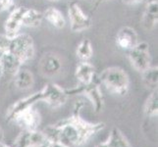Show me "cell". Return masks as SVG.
<instances>
[{
    "instance_id": "cell-1",
    "label": "cell",
    "mask_w": 158,
    "mask_h": 147,
    "mask_svg": "<svg viewBox=\"0 0 158 147\" xmlns=\"http://www.w3.org/2000/svg\"><path fill=\"white\" fill-rule=\"evenodd\" d=\"M83 101L75 104L73 115L48 127L44 134L49 140L59 141L68 147L81 146L105 128L104 123H90L81 116Z\"/></svg>"
},
{
    "instance_id": "cell-2",
    "label": "cell",
    "mask_w": 158,
    "mask_h": 147,
    "mask_svg": "<svg viewBox=\"0 0 158 147\" xmlns=\"http://www.w3.org/2000/svg\"><path fill=\"white\" fill-rule=\"evenodd\" d=\"M100 80L105 88L116 95L127 94L130 86L128 74L122 68L111 67L105 69L100 75Z\"/></svg>"
},
{
    "instance_id": "cell-3",
    "label": "cell",
    "mask_w": 158,
    "mask_h": 147,
    "mask_svg": "<svg viewBox=\"0 0 158 147\" xmlns=\"http://www.w3.org/2000/svg\"><path fill=\"white\" fill-rule=\"evenodd\" d=\"M8 51L25 64L35 56V44L32 37L27 34H19L10 39Z\"/></svg>"
},
{
    "instance_id": "cell-4",
    "label": "cell",
    "mask_w": 158,
    "mask_h": 147,
    "mask_svg": "<svg viewBox=\"0 0 158 147\" xmlns=\"http://www.w3.org/2000/svg\"><path fill=\"white\" fill-rule=\"evenodd\" d=\"M128 57L133 68L139 73L151 66L149 45L144 41L139 42L132 50H130Z\"/></svg>"
},
{
    "instance_id": "cell-5",
    "label": "cell",
    "mask_w": 158,
    "mask_h": 147,
    "mask_svg": "<svg viewBox=\"0 0 158 147\" xmlns=\"http://www.w3.org/2000/svg\"><path fill=\"white\" fill-rule=\"evenodd\" d=\"M41 101H44L52 108H59L67 102L68 92L56 84H47L40 90Z\"/></svg>"
},
{
    "instance_id": "cell-6",
    "label": "cell",
    "mask_w": 158,
    "mask_h": 147,
    "mask_svg": "<svg viewBox=\"0 0 158 147\" xmlns=\"http://www.w3.org/2000/svg\"><path fill=\"white\" fill-rule=\"evenodd\" d=\"M70 27L74 32H81L90 28L91 19L88 14L84 12L80 4L77 2H72L68 10Z\"/></svg>"
},
{
    "instance_id": "cell-7",
    "label": "cell",
    "mask_w": 158,
    "mask_h": 147,
    "mask_svg": "<svg viewBox=\"0 0 158 147\" xmlns=\"http://www.w3.org/2000/svg\"><path fill=\"white\" fill-rule=\"evenodd\" d=\"M48 138L44 133L35 130H23L15 139L14 147H45Z\"/></svg>"
},
{
    "instance_id": "cell-8",
    "label": "cell",
    "mask_w": 158,
    "mask_h": 147,
    "mask_svg": "<svg viewBox=\"0 0 158 147\" xmlns=\"http://www.w3.org/2000/svg\"><path fill=\"white\" fill-rule=\"evenodd\" d=\"M13 122L23 129V130H35L39 128L41 122L40 114L34 109V106L26 109L15 117Z\"/></svg>"
},
{
    "instance_id": "cell-9",
    "label": "cell",
    "mask_w": 158,
    "mask_h": 147,
    "mask_svg": "<svg viewBox=\"0 0 158 147\" xmlns=\"http://www.w3.org/2000/svg\"><path fill=\"white\" fill-rule=\"evenodd\" d=\"M26 8L24 7H18L14 9L12 12L10 13L9 17L5 21L4 24V31L5 35L9 39H13L16 35L20 34V30L23 27L22 23V19H23V15Z\"/></svg>"
},
{
    "instance_id": "cell-10",
    "label": "cell",
    "mask_w": 158,
    "mask_h": 147,
    "mask_svg": "<svg viewBox=\"0 0 158 147\" xmlns=\"http://www.w3.org/2000/svg\"><path fill=\"white\" fill-rule=\"evenodd\" d=\"M139 36L137 31L131 27H123L120 29L116 35L117 46L125 51H130L138 44Z\"/></svg>"
},
{
    "instance_id": "cell-11",
    "label": "cell",
    "mask_w": 158,
    "mask_h": 147,
    "mask_svg": "<svg viewBox=\"0 0 158 147\" xmlns=\"http://www.w3.org/2000/svg\"><path fill=\"white\" fill-rule=\"evenodd\" d=\"M39 101H41L40 91H37L34 94L22 98V99L18 100L17 102H15L14 104L8 109L6 119L8 120V121H13V120L15 119V117L17 115H19L21 112L25 111L26 109H28L30 107H32L35 103H37Z\"/></svg>"
},
{
    "instance_id": "cell-12",
    "label": "cell",
    "mask_w": 158,
    "mask_h": 147,
    "mask_svg": "<svg viewBox=\"0 0 158 147\" xmlns=\"http://www.w3.org/2000/svg\"><path fill=\"white\" fill-rule=\"evenodd\" d=\"M62 68V63L60 59L52 53L44 54L40 60V73L44 77H54L57 74L60 73Z\"/></svg>"
},
{
    "instance_id": "cell-13",
    "label": "cell",
    "mask_w": 158,
    "mask_h": 147,
    "mask_svg": "<svg viewBox=\"0 0 158 147\" xmlns=\"http://www.w3.org/2000/svg\"><path fill=\"white\" fill-rule=\"evenodd\" d=\"M81 92L84 93L86 96V98L90 101L94 112L99 113L102 111L103 105H104L103 95L100 88L96 84H94V81L90 84L83 85V88L81 89Z\"/></svg>"
},
{
    "instance_id": "cell-14",
    "label": "cell",
    "mask_w": 158,
    "mask_h": 147,
    "mask_svg": "<svg viewBox=\"0 0 158 147\" xmlns=\"http://www.w3.org/2000/svg\"><path fill=\"white\" fill-rule=\"evenodd\" d=\"M158 22V1L150 0L146 5L143 15L141 23L143 28L146 30H152L157 26Z\"/></svg>"
},
{
    "instance_id": "cell-15",
    "label": "cell",
    "mask_w": 158,
    "mask_h": 147,
    "mask_svg": "<svg viewBox=\"0 0 158 147\" xmlns=\"http://www.w3.org/2000/svg\"><path fill=\"white\" fill-rule=\"evenodd\" d=\"M75 76L81 84L88 85L94 81L95 69L88 61H81L76 69Z\"/></svg>"
},
{
    "instance_id": "cell-16",
    "label": "cell",
    "mask_w": 158,
    "mask_h": 147,
    "mask_svg": "<svg viewBox=\"0 0 158 147\" xmlns=\"http://www.w3.org/2000/svg\"><path fill=\"white\" fill-rule=\"evenodd\" d=\"M22 65L23 63L9 51L0 54V68L3 73L14 76L21 69Z\"/></svg>"
},
{
    "instance_id": "cell-17",
    "label": "cell",
    "mask_w": 158,
    "mask_h": 147,
    "mask_svg": "<svg viewBox=\"0 0 158 147\" xmlns=\"http://www.w3.org/2000/svg\"><path fill=\"white\" fill-rule=\"evenodd\" d=\"M14 83L16 88L21 90H27L32 88L35 84V77L29 70L20 69L15 75Z\"/></svg>"
},
{
    "instance_id": "cell-18",
    "label": "cell",
    "mask_w": 158,
    "mask_h": 147,
    "mask_svg": "<svg viewBox=\"0 0 158 147\" xmlns=\"http://www.w3.org/2000/svg\"><path fill=\"white\" fill-rule=\"evenodd\" d=\"M42 14H43V19H45L54 28L63 29L65 25H66V21H65L62 12L57 8L49 7Z\"/></svg>"
},
{
    "instance_id": "cell-19",
    "label": "cell",
    "mask_w": 158,
    "mask_h": 147,
    "mask_svg": "<svg viewBox=\"0 0 158 147\" xmlns=\"http://www.w3.org/2000/svg\"><path fill=\"white\" fill-rule=\"evenodd\" d=\"M105 143L107 147H132L128 138L118 128H113L111 129Z\"/></svg>"
},
{
    "instance_id": "cell-20",
    "label": "cell",
    "mask_w": 158,
    "mask_h": 147,
    "mask_svg": "<svg viewBox=\"0 0 158 147\" xmlns=\"http://www.w3.org/2000/svg\"><path fill=\"white\" fill-rule=\"evenodd\" d=\"M43 20V14L36 9H27L25 10L23 19H22V23L23 26L29 27V28H36V27L40 26Z\"/></svg>"
},
{
    "instance_id": "cell-21",
    "label": "cell",
    "mask_w": 158,
    "mask_h": 147,
    "mask_svg": "<svg viewBox=\"0 0 158 147\" xmlns=\"http://www.w3.org/2000/svg\"><path fill=\"white\" fill-rule=\"evenodd\" d=\"M143 113L148 118H155L158 115V93L157 89L152 90L150 95L148 97L144 106Z\"/></svg>"
},
{
    "instance_id": "cell-22",
    "label": "cell",
    "mask_w": 158,
    "mask_h": 147,
    "mask_svg": "<svg viewBox=\"0 0 158 147\" xmlns=\"http://www.w3.org/2000/svg\"><path fill=\"white\" fill-rule=\"evenodd\" d=\"M143 76V83L148 88L151 90L157 89L158 84V68L157 67H149L143 72H141Z\"/></svg>"
},
{
    "instance_id": "cell-23",
    "label": "cell",
    "mask_w": 158,
    "mask_h": 147,
    "mask_svg": "<svg viewBox=\"0 0 158 147\" xmlns=\"http://www.w3.org/2000/svg\"><path fill=\"white\" fill-rule=\"evenodd\" d=\"M76 54H77V57L81 61H89L92 57V54H94L90 40L88 39H81L79 42L77 49H76Z\"/></svg>"
},
{
    "instance_id": "cell-24",
    "label": "cell",
    "mask_w": 158,
    "mask_h": 147,
    "mask_svg": "<svg viewBox=\"0 0 158 147\" xmlns=\"http://www.w3.org/2000/svg\"><path fill=\"white\" fill-rule=\"evenodd\" d=\"M10 39L5 35H0V54L7 52L9 49Z\"/></svg>"
},
{
    "instance_id": "cell-25",
    "label": "cell",
    "mask_w": 158,
    "mask_h": 147,
    "mask_svg": "<svg viewBox=\"0 0 158 147\" xmlns=\"http://www.w3.org/2000/svg\"><path fill=\"white\" fill-rule=\"evenodd\" d=\"M14 5V0H0V12L7 11L12 8Z\"/></svg>"
},
{
    "instance_id": "cell-26",
    "label": "cell",
    "mask_w": 158,
    "mask_h": 147,
    "mask_svg": "<svg viewBox=\"0 0 158 147\" xmlns=\"http://www.w3.org/2000/svg\"><path fill=\"white\" fill-rule=\"evenodd\" d=\"M45 147H68V146H66V145L61 143V142H59V141H54V140L48 139Z\"/></svg>"
},
{
    "instance_id": "cell-27",
    "label": "cell",
    "mask_w": 158,
    "mask_h": 147,
    "mask_svg": "<svg viewBox=\"0 0 158 147\" xmlns=\"http://www.w3.org/2000/svg\"><path fill=\"white\" fill-rule=\"evenodd\" d=\"M144 1L145 0H123V2L128 4V5H137V4L143 3Z\"/></svg>"
},
{
    "instance_id": "cell-28",
    "label": "cell",
    "mask_w": 158,
    "mask_h": 147,
    "mask_svg": "<svg viewBox=\"0 0 158 147\" xmlns=\"http://www.w3.org/2000/svg\"><path fill=\"white\" fill-rule=\"evenodd\" d=\"M95 147H107V146H106L105 141H103V142H99L98 144H96Z\"/></svg>"
},
{
    "instance_id": "cell-29",
    "label": "cell",
    "mask_w": 158,
    "mask_h": 147,
    "mask_svg": "<svg viewBox=\"0 0 158 147\" xmlns=\"http://www.w3.org/2000/svg\"><path fill=\"white\" fill-rule=\"evenodd\" d=\"M2 139H3V130L0 127V142H2Z\"/></svg>"
},
{
    "instance_id": "cell-30",
    "label": "cell",
    "mask_w": 158,
    "mask_h": 147,
    "mask_svg": "<svg viewBox=\"0 0 158 147\" xmlns=\"http://www.w3.org/2000/svg\"><path fill=\"white\" fill-rule=\"evenodd\" d=\"M103 1H105V0H96V2H95V6L97 7L100 3H102Z\"/></svg>"
},
{
    "instance_id": "cell-31",
    "label": "cell",
    "mask_w": 158,
    "mask_h": 147,
    "mask_svg": "<svg viewBox=\"0 0 158 147\" xmlns=\"http://www.w3.org/2000/svg\"><path fill=\"white\" fill-rule=\"evenodd\" d=\"M0 147H11V146H8L6 144H4L3 142H0Z\"/></svg>"
},
{
    "instance_id": "cell-32",
    "label": "cell",
    "mask_w": 158,
    "mask_h": 147,
    "mask_svg": "<svg viewBox=\"0 0 158 147\" xmlns=\"http://www.w3.org/2000/svg\"><path fill=\"white\" fill-rule=\"evenodd\" d=\"M49 1H52V2H56V1H59V0H49Z\"/></svg>"
}]
</instances>
